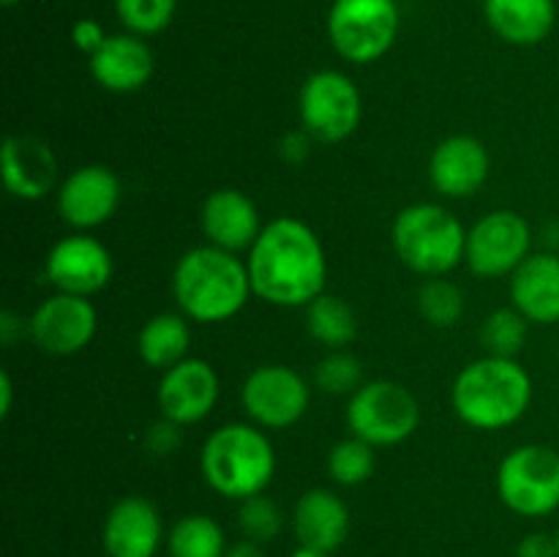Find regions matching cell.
Masks as SVG:
<instances>
[{
  "label": "cell",
  "mask_w": 559,
  "mask_h": 557,
  "mask_svg": "<svg viewBox=\"0 0 559 557\" xmlns=\"http://www.w3.org/2000/svg\"><path fill=\"white\" fill-rule=\"evenodd\" d=\"M453 413L478 431H500L524 418L533 404V377L516 358L469 360L451 388Z\"/></svg>",
  "instance_id": "3"
},
{
  "label": "cell",
  "mask_w": 559,
  "mask_h": 557,
  "mask_svg": "<svg viewBox=\"0 0 559 557\" xmlns=\"http://www.w3.org/2000/svg\"><path fill=\"white\" fill-rule=\"evenodd\" d=\"M349 435L391 448L409 440L420 426V402L409 388L393 380H369L347 402Z\"/></svg>",
  "instance_id": "6"
},
{
  "label": "cell",
  "mask_w": 559,
  "mask_h": 557,
  "mask_svg": "<svg viewBox=\"0 0 559 557\" xmlns=\"http://www.w3.org/2000/svg\"><path fill=\"white\" fill-rule=\"evenodd\" d=\"M31 339L49 355H76L93 342L98 328L96 306L91 298L52 293L31 315Z\"/></svg>",
  "instance_id": "12"
},
{
  "label": "cell",
  "mask_w": 559,
  "mask_h": 557,
  "mask_svg": "<svg viewBox=\"0 0 559 557\" xmlns=\"http://www.w3.org/2000/svg\"><path fill=\"white\" fill-rule=\"evenodd\" d=\"M311 142H314V137L306 129L287 131L282 137V142H278V156L287 164H304L311 156Z\"/></svg>",
  "instance_id": "35"
},
{
  "label": "cell",
  "mask_w": 559,
  "mask_h": 557,
  "mask_svg": "<svg viewBox=\"0 0 559 557\" xmlns=\"http://www.w3.org/2000/svg\"><path fill=\"white\" fill-rule=\"evenodd\" d=\"M222 393V380L205 358H186L173 369L162 371L156 402L162 418L178 426H191L205 420L213 413Z\"/></svg>",
  "instance_id": "14"
},
{
  "label": "cell",
  "mask_w": 559,
  "mask_h": 557,
  "mask_svg": "<svg viewBox=\"0 0 559 557\" xmlns=\"http://www.w3.org/2000/svg\"><path fill=\"white\" fill-rule=\"evenodd\" d=\"M293 530L300 546L336 552L349 535V508L331 489H309L293 508Z\"/></svg>",
  "instance_id": "22"
},
{
  "label": "cell",
  "mask_w": 559,
  "mask_h": 557,
  "mask_svg": "<svg viewBox=\"0 0 559 557\" xmlns=\"http://www.w3.org/2000/svg\"><path fill=\"white\" fill-rule=\"evenodd\" d=\"M240 404L260 429H289L309 410L311 388L293 366L265 364L243 380Z\"/></svg>",
  "instance_id": "11"
},
{
  "label": "cell",
  "mask_w": 559,
  "mask_h": 557,
  "mask_svg": "<svg viewBox=\"0 0 559 557\" xmlns=\"http://www.w3.org/2000/svg\"><path fill=\"white\" fill-rule=\"evenodd\" d=\"M533 229L516 211H491L467 229L464 262L478 278L513 276L533 254Z\"/></svg>",
  "instance_id": "10"
},
{
  "label": "cell",
  "mask_w": 559,
  "mask_h": 557,
  "mask_svg": "<svg viewBox=\"0 0 559 557\" xmlns=\"http://www.w3.org/2000/svg\"><path fill=\"white\" fill-rule=\"evenodd\" d=\"M167 544L158 508L147 497H120L102 524V546L107 557H156Z\"/></svg>",
  "instance_id": "16"
},
{
  "label": "cell",
  "mask_w": 559,
  "mask_h": 557,
  "mask_svg": "<svg viewBox=\"0 0 559 557\" xmlns=\"http://www.w3.org/2000/svg\"><path fill=\"white\" fill-rule=\"evenodd\" d=\"M289 557H331V552H322V549H314V546H300L293 552Z\"/></svg>",
  "instance_id": "40"
},
{
  "label": "cell",
  "mask_w": 559,
  "mask_h": 557,
  "mask_svg": "<svg viewBox=\"0 0 559 557\" xmlns=\"http://www.w3.org/2000/svg\"><path fill=\"white\" fill-rule=\"evenodd\" d=\"M3 183L16 200H41L58 183L52 147L33 134H11L3 142Z\"/></svg>",
  "instance_id": "19"
},
{
  "label": "cell",
  "mask_w": 559,
  "mask_h": 557,
  "mask_svg": "<svg viewBox=\"0 0 559 557\" xmlns=\"http://www.w3.org/2000/svg\"><path fill=\"white\" fill-rule=\"evenodd\" d=\"M516 557H557V535L527 533L516 544Z\"/></svg>",
  "instance_id": "36"
},
{
  "label": "cell",
  "mask_w": 559,
  "mask_h": 557,
  "mask_svg": "<svg viewBox=\"0 0 559 557\" xmlns=\"http://www.w3.org/2000/svg\"><path fill=\"white\" fill-rule=\"evenodd\" d=\"M191 328L189 317L175 315V311H162V315L145 320L136 336V353L147 369L167 371L175 364L189 358Z\"/></svg>",
  "instance_id": "24"
},
{
  "label": "cell",
  "mask_w": 559,
  "mask_h": 557,
  "mask_svg": "<svg viewBox=\"0 0 559 557\" xmlns=\"http://www.w3.org/2000/svg\"><path fill=\"white\" fill-rule=\"evenodd\" d=\"M238 528L246 535V541L271 544L273 538H278V533L284 528L282 508L265 491L254 497H246V500H240L238 508Z\"/></svg>",
  "instance_id": "31"
},
{
  "label": "cell",
  "mask_w": 559,
  "mask_h": 557,
  "mask_svg": "<svg viewBox=\"0 0 559 557\" xmlns=\"http://www.w3.org/2000/svg\"><path fill=\"white\" fill-rule=\"evenodd\" d=\"M257 298L284 309L309 306L325 293L328 257L322 240L306 222L293 216L273 218L246 257Z\"/></svg>",
  "instance_id": "1"
},
{
  "label": "cell",
  "mask_w": 559,
  "mask_h": 557,
  "mask_svg": "<svg viewBox=\"0 0 559 557\" xmlns=\"http://www.w3.org/2000/svg\"><path fill=\"white\" fill-rule=\"evenodd\" d=\"M491 31L513 47H535L557 22L555 0H484Z\"/></svg>",
  "instance_id": "23"
},
{
  "label": "cell",
  "mask_w": 559,
  "mask_h": 557,
  "mask_svg": "<svg viewBox=\"0 0 559 557\" xmlns=\"http://www.w3.org/2000/svg\"><path fill=\"white\" fill-rule=\"evenodd\" d=\"M491 173V158L484 142L473 134H451L431 151L429 180L442 197L467 200Z\"/></svg>",
  "instance_id": "17"
},
{
  "label": "cell",
  "mask_w": 559,
  "mask_h": 557,
  "mask_svg": "<svg viewBox=\"0 0 559 557\" xmlns=\"http://www.w3.org/2000/svg\"><path fill=\"white\" fill-rule=\"evenodd\" d=\"M399 25L402 14L396 0H333L328 11V38L355 66L374 63L391 52Z\"/></svg>",
  "instance_id": "7"
},
{
  "label": "cell",
  "mask_w": 559,
  "mask_h": 557,
  "mask_svg": "<svg viewBox=\"0 0 559 557\" xmlns=\"http://www.w3.org/2000/svg\"><path fill=\"white\" fill-rule=\"evenodd\" d=\"M180 429H183V426L162 418L158 424L147 426L145 437H142V446H145V451L151 453V457H169L173 451H178Z\"/></svg>",
  "instance_id": "33"
},
{
  "label": "cell",
  "mask_w": 559,
  "mask_h": 557,
  "mask_svg": "<svg viewBox=\"0 0 559 557\" xmlns=\"http://www.w3.org/2000/svg\"><path fill=\"white\" fill-rule=\"evenodd\" d=\"M224 557H267L262 552V544H254V541H238V544L227 546Z\"/></svg>",
  "instance_id": "39"
},
{
  "label": "cell",
  "mask_w": 559,
  "mask_h": 557,
  "mask_svg": "<svg viewBox=\"0 0 559 557\" xmlns=\"http://www.w3.org/2000/svg\"><path fill=\"white\" fill-rule=\"evenodd\" d=\"M374 446L349 435L338 440L328 453V475L342 486H360L374 475Z\"/></svg>",
  "instance_id": "29"
},
{
  "label": "cell",
  "mask_w": 559,
  "mask_h": 557,
  "mask_svg": "<svg viewBox=\"0 0 559 557\" xmlns=\"http://www.w3.org/2000/svg\"><path fill=\"white\" fill-rule=\"evenodd\" d=\"M91 74L104 91L134 93L151 82L156 71V58L147 42L136 33H115L104 42L96 55H91Z\"/></svg>",
  "instance_id": "20"
},
{
  "label": "cell",
  "mask_w": 559,
  "mask_h": 557,
  "mask_svg": "<svg viewBox=\"0 0 559 557\" xmlns=\"http://www.w3.org/2000/svg\"><path fill=\"white\" fill-rule=\"evenodd\" d=\"M22 333H27V336H31V322L22 320V317H16L14 311H9V309L0 311V342H3L5 347H11V344H14Z\"/></svg>",
  "instance_id": "37"
},
{
  "label": "cell",
  "mask_w": 559,
  "mask_h": 557,
  "mask_svg": "<svg viewBox=\"0 0 559 557\" xmlns=\"http://www.w3.org/2000/svg\"><path fill=\"white\" fill-rule=\"evenodd\" d=\"M173 295L180 315L200 325L233 320L254 295L246 260L218 246H194L173 271Z\"/></svg>",
  "instance_id": "2"
},
{
  "label": "cell",
  "mask_w": 559,
  "mask_h": 557,
  "mask_svg": "<svg viewBox=\"0 0 559 557\" xmlns=\"http://www.w3.org/2000/svg\"><path fill=\"white\" fill-rule=\"evenodd\" d=\"M0 3H3V5H9V9H11V5H16V3H22V0H0Z\"/></svg>",
  "instance_id": "41"
},
{
  "label": "cell",
  "mask_w": 559,
  "mask_h": 557,
  "mask_svg": "<svg viewBox=\"0 0 559 557\" xmlns=\"http://www.w3.org/2000/svg\"><path fill=\"white\" fill-rule=\"evenodd\" d=\"M314 386L331 396H353L364 386V366L347 349H328L314 366Z\"/></svg>",
  "instance_id": "30"
},
{
  "label": "cell",
  "mask_w": 559,
  "mask_h": 557,
  "mask_svg": "<svg viewBox=\"0 0 559 557\" xmlns=\"http://www.w3.org/2000/svg\"><path fill=\"white\" fill-rule=\"evenodd\" d=\"M418 315L429 322L431 328H453L464 317V293L459 284H453L445 276L426 278L415 295Z\"/></svg>",
  "instance_id": "27"
},
{
  "label": "cell",
  "mask_w": 559,
  "mask_h": 557,
  "mask_svg": "<svg viewBox=\"0 0 559 557\" xmlns=\"http://www.w3.org/2000/svg\"><path fill=\"white\" fill-rule=\"evenodd\" d=\"M112 254L107 246L85 233L60 238L44 262V273L55 293L82 295V298L102 293L112 282Z\"/></svg>",
  "instance_id": "13"
},
{
  "label": "cell",
  "mask_w": 559,
  "mask_h": 557,
  "mask_svg": "<svg viewBox=\"0 0 559 557\" xmlns=\"http://www.w3.org/2000/svg\"><path fill=\"white\" fill-rule=\"evenodd\" d=\"M391 244L399 260L418 276H448L464 260L467 229L448 208L415 202L393 218Z\"/></svg>",
  "instance_id": "5"
},
{
  "label": "cell",
  "mask_w": 559,
  "mask_h": 557,
  "mask_svg": "<svg viewBox=\"0 0 559 557\" xmlns=\"http://www.w3.org/2000/svg\"><path fill=\"white\" fill-rule=\"evenodd\" d=\"M497 495L524 519L549 517L559 508V453L530 442L508 453L497 467Z\"/></svg>",
  "instance_id": "8"
},
{
  "label": "cell",
  "mask_w": 559,
  "mask_h": 557,
  "mask_svg": "<svg viewBox=\"0 0 559 557\" xmlns=\"http://www.w3.org/2000/svg\"><path fill=\"white\" fill-rule=\"evenodd\" d=\"M205 240L224 251H249L262 233V218L254 200L238 189H216L205 197L200 211Z\"/></svg>",
  "instance_id": "18"
},
{
  "label": "cell",
  "mask_w": 559,
  "mask_h": 557,
  "mask_svg": "<svg viewBox=\"0 0 559 557\" xmlns=\"http://www.w3.org/2000/svg\"><path fill=\"white\" fill-rule=\"evenodd\" d=\"M107 33H104L102 22L91 20V16H82V20L74 22V27H71V42H74V47L80 49V52H85L87 58L91 55H96L98 49L104 47V42H107Z\"/></svg>",
  "instance_id": "34"
},
{
  "label": "cell",
  "mask_w": 559,
  "mask_h": 557,
  "mask_svg": "<svg viewBox=\"0 0 559 557\" xmlns=\"http://www.w3.org/2000/svg\"><path fill=\"white\" fill-rule=\"evenodd\" d=\"M120 22L136 36H156L175 20L178 0H115Z\"/></svg>",
  "instance_id": "32"
},
{
  "label": "cell",
  "mask_w": 559,
  "mask_h": 557,
  "mask_svg": "<svg viewBox=\"0 0 559 557\" xmlns=\"http://www.w3.org/2000/svg\"><path fill=\"white\" fill-rule=\"evenodd\" d=\"M169 557H224L227 538L222 524L207 513H186L167 533Z\"/></svg>",
  "instance_id": "26"
},
{
  "label": "cell",
  "mask_w": 559,
  "mask_h": 557,
  "mask_svg": "<svg viewBox=\"0 0 559 557\" xmlns=\"http://www.w3.org/2000/svg\"><path fill=\"white\" fill-rule=\"evenodd\" d=\"M306 331L328 349H344L358 336V317L344 298L322 293L306 306Z\"/></svg>",
  "instance_id": "25"
},
{
  "label": "cell",
  "mask_w": 559,
  "mask_h": 557,
  "mask_svg": "<svg viewBox=\"0 0 559 557\" xmlns=\"http://www.w3.org/2000/svg\"><path fill=\"white\" fill-rule=\"evenodd\" d=\"M123 186L104 164H85L66 175L58 186V213L69 227L93 229L115 216Z\"/></svg>",
  "instance_id": "15"
},
{
  "label": "cell",
  "mask_w": 559,
  "mask_h": 557,
  "mask_svg": "<svg viewBox=\"0 0 559 557\" xmlns=\"http://www.w3.org/2000/svg\"><path fill=\"white\" fill-rule=\"evenodd\" d=\"M527 317L519 309L508 306V309H495L480 325V344H484L486 355H497V358H516L522 353L524 342H527Z\"/></svg>",
  "instance_id": "28"
},
{
  "label": "cell",
  "mask_w": 559,
  "mask_h": 557,
  "mask_svg": "<svg viewBox=\"0 0 559 557\" xmlns=\"http://www.w3.org/2000/svg\"><path fill=\"white\" fill-rule=\"evenodd\" d=\"M555 535H557V557H559V530H557V533H555Z\"/></svg>",
  "instance_id": "42"
},
{
  "label": "cell",
  "mask_w": 559,
  "mask_h": 557,
  "mask_svg": "<svg viewBox=\"0 0 559 557\" xmlns=\"http://www.w3.org/2000/svg\"><path fill=\"white\" fill-rule=\"evenodd\" d=\"M511 306L533 325L559 322V254L535 251L511 276Z\"/></svg>",
  "instance_id": "21"
},
{
  "label": "cell",
  "mask_w": 559,
  "mask_h": 557,
  "mask_svg": "<svg viewBox=\"0 0 559 557\" xmlns=\"http://www.w3.org/2000/svg\"><path fill=\"white\" fill-rule=\"evenodd\" d=\"M14 407V382H11L9 371H0V415H9Z\"/></svg>",
  "instance_id": "38"
},
{
  "label": "cell",
  "mask_w": 559,
  "mask_h": 557,
  "mask_svg": "<svg viewBox=\"0 0 559 557\" xmlns=\"http://www.w3.org/2000/svg\"><path fill=\"white\" fill-rule=\"evenodd\" d=\"M200 467L207 486L227 500L262 495L276 475V451L257 424H224L205 440Z\"/></svg>",
  "instance_id": "4"
},
{
  "label": "cell",
  "mask_w": 559,
  "mask_h": 557,
  "mask_svg": "<svg viewBox=\"0 0 559 557\" xmlns=\"http://www.w3.org/2000/svg\"><path fill=\"white\" fill-rule=\"evenodd\" d=\"M298 115L300 129L309 131L314 142L338 145L358 131L364 98L344 71L320 69L300 85Z\"/></svg>",
  "instance_id": "9"
}]
</instances>
